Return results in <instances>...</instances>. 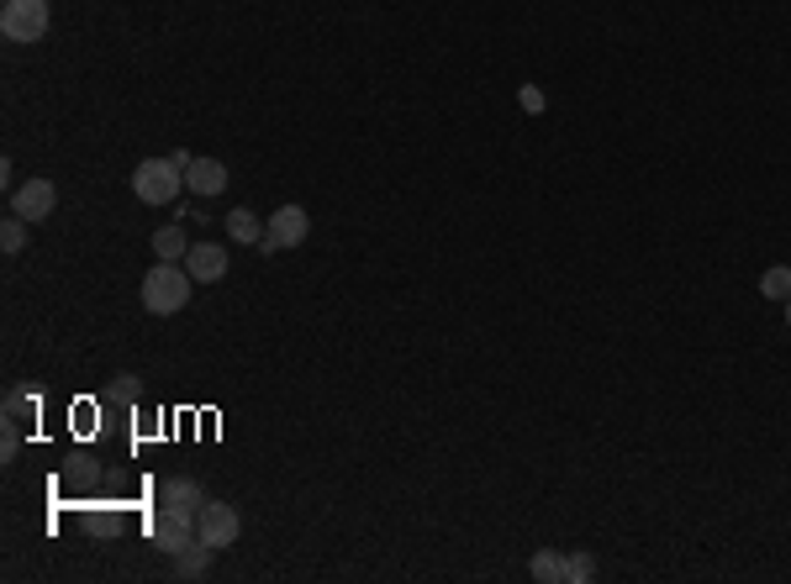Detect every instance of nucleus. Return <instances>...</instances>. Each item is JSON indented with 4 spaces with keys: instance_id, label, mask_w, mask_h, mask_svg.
<instances>
[{
    "instance_id": "f257e3e1",
    "label": "nucleus",
    "mask_w": 791,
    "mask_h": 584,
    "mask_svg": "<svg viewBox=\"0 0 791 584\" xmlns=\"http://www.w3.org/2000/svg\"><path fill=\"white\" fill-rule=\"evenodd\" d=\"M190 290H196L190 269L158 259L149 274H143V311H149V317H175V311L190 306Z\"/></svg>"
},
{
    "instance_id": "f03ea898",
    "label": "nucleus",
    "mask_w": 791,
    "mask_h": 584,
    "mask_svg": "<svg viewBox=\"0 0 791 584\" xmlns=\"http://www.w3.org/2000/svg\"><path fill=\"white\" fill-rule=\"evenodd\" d=\"M185 190V169L175 158H143L132 169V195L143 205H169Z\"/></svg>"
},
{
    "instance_id": "7ed1b4c3",
    "label": "nucleus",
    "mask_w": 791,
    "mask_h": 584,
    "mask_svg": "<svg viewBox=\"0 0 791 584\" xmlns=\"http://www.w3.org/2000/svg\"><path fill=\"white\" fill-rule=\"evenodd\" d=\"M48 0H5L0 5V37L5 43H43L48 37Z\"/></svg>"
},
{
    "instance_id": "20e7f679",
    "label": "nucleus",
    "mask_w": 791,
    "mask_h": 584,
    "mask_svg": "<svg viewBox=\"0 0 791 584\" xmlns=\"http://www.w3.org/2000/svg\"><path fill=\"white\" fill-rule=\"evenodd\" d=\"M196 511L201 505H158V516H153V548L158 553H180L196 543Z\"/></svg>"
},
{
    "instance_id": "39448f33",
    "label": "nucleus",
    "mask_w": 791,
    "mask_h": 584,
    "mask_svg": "<svg viewBox=\"0 0 791 584\" xmlns=\"http://www.w3.org/2000/svg\"><path fill=\"white\" fill-rule=\"evenodd\" d=\"M306 237H311V216H306V205H280L270 222H264V242H259V253H291V248H302Z\"/></svg>"
},
{
    "instance_id": "423d86ee",
    "label": "nucleus",
    "mask_w": 791,
    "mask_h": 584,
    "mask_svg": "<svg viewBox=\"0 0 791 584\" xmlns=\"http://www.w3.org/2000/svg\"><path fill=\"white\" fill-rule=\"evenodd\" d=\"M238 532H244V522H238L233 505H222V500H201V511H196V537H201L206 548H216V553L233 548Z\"/></svg>"
},
{
    "instance_id": "0eeeda50",
    "label": "nucleus",
    "mask_w": 791,
    "mask_h": 584,
    "mask_svg": "<svg viewBox=\"0 0 791 584\" xmlns=\"http://www.w3.org/2000/svg\"><path fill=\"white\" fill-rule=\"evenodd\" d=\"M11 211L22 216V222H48L54 211H59V190H54V179H27V184H16L11 190Z\"/></svg>"
},
{
    "instance_id": "6e6552de",
    "label": "nucleus",
    "mask_w": 791,
    "mask_h": 584,
    "mask_svg": "<svg viewBox=\"0 0 791 584\" xmlns=\"http://www.w3.org/2000/svg\"><path fill=\"white\" fill-rule=\"evenodd\" d=\"M227 248H222V242H196V248H190V253H185V269H190V279H196V285H216V279H222V274H227Z\"/></svg>"
},
{
    "instance_id": "1a4fd4ad",
    "label": "nucleus",
    "mask_w": 791,
    "mask_h": 584,
    "mask_svg": "<svg viewBox=\"0 0 791 584\" xmlns=\"http://www.w3.org/2000/svg\"><path fill=\"white\" fill-rule=\"evenodd\" d=\"M227 164H222V158H196V164H190V169H185V190H190V195H222V190H227Z\"/></svg>"
},
{
    "instance_id": "9d476101",
    "label": "nucleus",
    "mask_w": 791,
    "mask_h": 584,
    "mask_svg": "<svg viewBox=\"0 0 791 584\" xmlns=\"http://www.w3.org/2000/svg\"><path fill=\"white\" fill-rule=\"evenodd\" d=\"M212 553H216V548H206V543L196 537L190 548H180V553H175V580H201V574L212 569Z\"/></svg>"
},
{
    "instance_id": "9b49d317",
    "label": "nucleus",
    "mask_w": 791,
    "mask_h": 584,
    "mask_svg": "<svg viewBox=\"0 0 791 584\" xmlns=\"http://www.w3.org/2000/svg\"><path fill=\"white\" fill-rule=\"evenodd\" d=\"M227 237H233V242H253V248H259V242H264V222H259V216H253V211H244V205H238V211H227Z\"/></svg>"
},
{
    "instance_id": "f8f14e48",
    "label": "nucleus",
    "mask_w": 791,
    "mask_h": 584,
    "mask_svg": "<svg viewBox=\"0 0 791 584\" xmlns=\"http://www.w3.org/2000/svg\"><path fill=\"white\" fill-rule=\"evenodd\" d=\"M153 253H158L164 263H185V253H190V242H185L180 227H158V233H153Z\"/></svg>"
},
{
    "instance_id": "ddd939ff",
    "label": "nucleus",
    "mask_w": 791,
    "mask_h": 584,
    "mask_svg": "<svg viewBox=\"0 0 791 584\" xmlns=\"http://www.w3.org/2000/svg\"><path fill=\"white\" fill-rule=\"evenodd\" d=\"M201 485L196 479H164V490H158V505H201Z\"/></svg>"
},
{
    "instance_id": "4468645a",
    "label": "nucleus",
    "mask_w": 791,
    "mask_h": 584,
    "mask_svg": "<svg viewBox=\"0 0 791 584\" xmlns=\"http://www.w3.org/2000/svg\"><path fill=\"white\" fill-rule=\"evenodd\" d=\"M528 569H533V580H544V584H565V558H559V553H548V548H539Z\"/></svg>"
},
{
    "instance_id": "2eb2a0df",
    "label": "nucleus",
    "mask_w": 791,
    "mask_h": 584,
    "mask_svg": "<svg viewBox=\"0 0 791 584\" xmlns=\"http://www.w3.org/2000/svg\"><path fill=\"white\" fill-rule=\"evenodd\" d=\"M760 295H770V300H781V306H787V300H791V269H787V263L765 269V274H760Z\"/></svg>"
},
{
    "instance_id": "dca6fc26",
    "label": "nucleus",
    "mask_w": 791,
    "mask_h": 584,
    "mask_svg": "<svg viewBox=\"0 0 791 584\" xmlns=\"http://www.w3.org/2000/svg\"><path fill=\"white\" fill-rule=\"evenodd\" d=\"M27 227H32V222H22V216L11 211V216H5V227H0V248H5V253H22V248H27Z\"/></svg>"
},
{
    "instance_id": "f3484780",
    "label": "nucleus",
    "mask_w": 791,
    "mask_h": 584,
    "mask_svg": "<svg viewBox=\"0 0 791 584\" xmlns=\"http://www.w3.org/2000/svg\"><path fill=\"white\" fill-rule=\"evenodd\" d=\"M591 574H597L591 553H570V558H565V584H586Z\"/></svg>"
},
{
    "instance_id": "a211bd4d",
    "label": "nucleus",
    "mask_w": 791,
    "mask_h": 584,
    "mask_svg": "<svg viewBox=\"0 0 791 584\" xmlns=\"http://www.w3.org/2000/svg\"><path fill=\"white\" fill-rule=\"evenodd\" d=\"M518 100H522V111H544V90H539V85H522Z\"/></svg>"
},
{
    "instance_id": "6ab92c4d",
    "label": "nucleus",
    "mask_w": 791,
    "mask_h": 584,
    "mask_svg": "<svg viewBox=\"0 0 791 584\" xmlns=\"http://www.w3.org/2000/svg\"><path fill=\"white\" fill-rule=\"evenodd\" d=\"M787 326H791V300H787Z\"/></svg>"
}]
</instances>
